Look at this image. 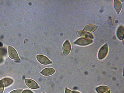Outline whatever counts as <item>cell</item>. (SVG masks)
Here are the masks:
<instances>
[{"label": "cell", "mask_w": 124, "mask_h": 93, "mask_svg": "<svg viewBox=\"0 0 124 93\" xmlns=\"http://www.w3.org/2000/svg\"><path fill=\"white\" fill-rule=\"evenodd\" d=\"M108 51V44L106 43L100 49L98 54V58L100 60L104 58L107 55Z\"/></svg>", "instance_id": "obj_1"}, {"label": "cell", "mask_w": 124, "mask_h": 93, "mask_svg": "<svg viewBox=\"0 0 124 93\" xmlns=\"http://www.w3.org/2000/svg\"><path fill=\"white\" fill-rule=\"evenodd\" d=\"M8 52L9 56L11 59L16 60H20L16 51L13 47L8 46Z\"/></svg>", "instance_id": "obj_2"}, {"label": "cell", "mask_w": 124, "mask_h": 93, "mask_svg": "<svg viewBox=\"0 0 124 93\" xmlns=\"http://www.w3.org/2000/svg\"><path fill=\"white\" fill-rule=\"evenodd\" d=\"M93 42V40L92 39L81 38L78 39L74 43L78 45L85 46L88 45L92 43Z\"/></svg>", "instance_id": "obj_3"}, {"label": "cell", "mask_w": 124, "mask_h": 93, "mask_svg": "<svg viewBox=\"0 0 124 93\" xmlns=\"http://www.w3.org/2000/svg\"><path fill=\"white\" fill-rule=\"evenodd\" d=\"M37 59L41 63L44 65H47L52 63V62L46 56L39 54L37 56Z\"/></svg>", "instance_id": "obj_4"}, {"label": "cell", "mask_w": 124, "mask_h": 93, "mask_svg": "<svg viewBox=\"0 0 124 93\" xmlns=\"http://www.w3.org/2000/svg\"><path fill=\"white\" fill-rule=\"evenodd\" d=\"M78 36L82 38L86 39H93V36L91 33L83 31H79L77 33Z\"/></svg>", "instance_id": "obj_5"}, {"label": "cell", "mask_w": 124, "mask_h": 93, "mask_svg": "<svg viewBox=\"0 0 124 93\" xmlns=\"http://www.w3.org/2000/svg\"><path fill=\"white\" fill-rule=\"evenodd\" d=\"M25 82L29 88L33 89H36L39 88L37 83L33 80L29 79H26L25 80Z\"/></svg>", "instance_id": "obj_6"}, {"label": "cell", "mask_w": 124, "mask_h": 93, "mask_svg": "<svg viewBox=\"0 0 124 93\" xmlns=\"http://www.w3.org/2000/svg\"><path fill=\"white\" fill-rule=\"evenodd\" d=\"M71 49V45L68 40H66L62 46V50L63 53L65 55H68Z\"/></svg>", "instance_id": "obj_7"}, {"label": "cell", "mask_w": 124, "mask_h": 93, "mask_svg": "<svg viewBox=\"0 0 124 93\" xmlns=\"http://www.w3.org/2000/svg\"><path fill=\"white\" fill-rule=\"evenodd\" d=\"M124 28L122 25L120 26L118 28L116 32V35L118 38L122 40L124 38Z\"/></svg>", "instance_id": "obj_8"}, {"label": "cell", "mask_w": 124, "mask_h": 93, "mask_svg": "<svg viewBox=\"0 0 124 93\" xmlns=\"http://www.w3.org/2000/svg\"><path fill=\"white\" fill-rule=\"evenodd\" d=\"M55 72V70L54 69L51 68H48L43 70L41 72V73L44 76H48L52 75Z\"/></svg>", "instance_id": "obj_9"}, {"label": "cell", "mask_w": 124, "mask_h": 93, "mask_svg": "<svg viewBox=\"0 0 124 93\" xmlns=\"http://www.w3.org/2000/svg\"><path fill=\"white\" fill-rule=\"evenodd\" d=\"M114 8L118 14H119L121 10L122 5L121 2L118 0H114Z\"/></svg>", "instance_id": "obj_10"}, {"label": "cell", "mask_w": 124, "mask_h": 93, "mask_svg": "<svg viewBox=\"0 0 124 93\" xmlns=\"http://www.w3.org/2000/svg\"><path fill=\"white\" fill-rule=\"evenodd\" d=\"M98 28V26L96 25L90 24L86 26L83 30L90 32H93L95 31Z\"/></svg>", "instance_id": "obj_11"}, {"label": "cell", "mask_w": 124, "mask_h": 93, "mask_svg": "<svg viewBox=\"0 0 124 93\" xmlns=\"http://www.w3.org/2000/svg\"><path fill=\"white\" fill-rule=\"evenodd\" d=\"M4 86L5 87L11 85L13 82L14 80L12 78H5L1 80Z\"/></svg>", "instance_id": "obj_12"}, {"label": "cell", "mask_w": 124, "mask_h": 93, "mask_svg": "<svg viewBox=\"0 0 124 93\" xmlns=\"http://www.w3.org/2000/svg\"><path fill=\"white\" fill-rule=\"evenodd\" d=\"M108 87L106 86H102L96 88V90L98 93H103L108 89Z\"/></svg>", "instance_id": "obj_13"}, {"label": "cell", "mask_w": 124, "mask_h": 93, "mask_svg": "<svg viewBox=\"0 0 124 93\" xmlns=\"http://www.w3.org/2000/svg\"><path fill=\"white\" fill-rule=\"evenodd\" d=\"M7 52L6 49L4 48H0V54L2 55H4Z\"/></svg>", "instance_id": "obj_14"}, {"label": "cell", "mask_w": 124, "mask_h": 93, "mask_svg": "<svg viewBox=\"0 0 124 93\" xmlns=\"http://www.w3.org/2000/svg\"><path fill=\"white\" fill-rule=\"evenodd\" d=\"M4 85L1 80H0V93H2L4 89Z\"/></svg>", "instance_id": "obj_15"}, {"label": "cell", "mask_w": 124, "mask_h": 93, "mask_svg": "<svg viewBox=\"0 0 124 93\" xmlns=\"http://www.w3.org/2000/svg\"><path fill=\"white\" fill-rule=\"evenodd\" d=\"M65 93H80L78 92L75 91H72L67 88H66L65 91Z\"/></svg>", "instance_id": "obj_16"}, {"label": "cell", "mask_w": 124, "mask_h": 93, "mask_svg": "<svg viewBox=\"0 0 124 93\" xmlns=\"http://www.w3.org/2000/svg\"><path fill=\"white\" fill-rule=\"evenodd\" d=\"M23 90L21 89H17L9 93H21Z\"/></svg>", "instance_id": "obj_17"}, {"label": "cell", "mask_w": 124, "mask_h": 93, "mask_svg": "<svg viewBox=\"0 0 124 93\" xmlns=\"http://www.w3.org/2000/svg\"><path fill=\"white\" fill-rule=\"evenodd\" d=\"M22 93H34L32 91L29 90H25L23 91Z\"/></svg>", "instance_id": "obj_18"}, {"label": "cell", "mask_w": 124, "mask_h": 93, "mask_svg": "<svg viewBox=\"0 0 124 93\" xmlns=\"http://www.w3.org/2000/svg\"><path fill=\"white\" fill-rule=\"evenodd\" d=\"M3 46V44L2 43L0 42V46L1 47L2 46Z\"/></svg>", "instance_id": "obj_19"}, {"label": "cell", "mask_w": 124, "mask_h": 93, "mask_svg": "<svg viewBox=\"0 0 124 93\" xmlns=\"http://www.w3.org/2000/svg\"><path fill=\"white\" fill-rule=\"evenodd\" d=\"M105 93H110V91H109Z\"/></svg>", "instance_id": "obj_20"}, {"label": "cell", "mask_w": 124, "mask_h": 93, "mask_svg": "<svg viewBox=\"0 0 124 93\" xmlns=\"http://www.w3.org/2000/svg\"></svg>", "instance_id": "obj_21"}]
</instances>
